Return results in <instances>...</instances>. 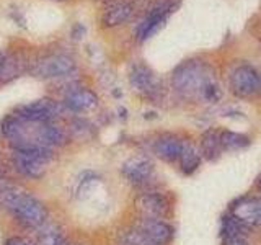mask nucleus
Here are the masks:
<instances>
[{
	"label": "nucleus",
	"mask_w": 261,
	"mask_h": 245,
	"mask_svg": "<svg viewBox=\"0 0 261 245\" xmlns=\"http://www.w3.org/2000/svg\"><path fill=\"white\" fill-rule=\"evenodd\" d=\"M171 85L179 96L190 102L217 103L222 98L214 72L201 61H186L178 65L171 77Z\"/></svg>",
	"instance_id": "1"
},
{
	"label": "nucleus",
	"mask_w": 261,
	"mask_h": 245,
	"mask_svg": "<svg viewBox=\"0 0 261 245\" xmlns=\"http://www.w3.org/2000/svg\"><path fill=\"white\" fill-rule=\"evenodd\" d=\"M21 74V61L18 56H5L0 67V84H7Z\"/></svg>",
	"instance_id": "20"
},
{
	"label": "nucleus",
	"mask_w": 261,
	"mask_h": 245,
	"mask_svg": "<svg viewBox=\"0 0 261 245\" xmlns=\"http://www.w3.org/2000/svg\"><path fill=\"white\" fill-rule=\"evenodd\" d=\"M179 7V0H155L144 20L139 23L136 30V36L139 41L149 39L153 33H157L167 23L170 15Z\"/></svg>",
	"instance_id": "3"
},
{
	"label": "nucleus",
	"mask_w": 261,
	"mask_h": 245,
	"mask_svg": "<svg viewBox=\"0 0 261 245\" xmlns=\"http://www.w3.org/2000/svg\"><path fill=\"white\" fill-rule=\"evenodd\" d=\"M256 188H258V191L261 193V177H259V180H258V183H256Z\"/></svg>",
	"instance_id": "26"
},
{
	"label": "nucleus",
	"mask_w": 261,
	"mask_h": 245,
	"mask_svg": "<svg viewBox=\"0 0 261 245\" xmlns=\"http://www.w3.org/2000/svg\"><path fill=\"white\" fill-rule=\"evenodd\" d=\"M232 93L240 98H255L261 95V74L251 65H240L230 76Z\"/></svg>",
	"instance_id": "5"
},
{
	"label": "nucleus",
	"mask_w": 261,
	"mask_h": 245,
	"mask_svg": "<svg viewBox=\"0 0 261 245\" xmlns=\"http://www.w3.org/2000/svg\"><path fill=\"white\" fill-rule=\"evenodd\" d=\"M121 172L130 185L142 186L150 182L153 175V163L147 157L139 155V157H133L122 163Z\"/></svg>",
	"instance_id": "10"
},
{
	"label": "nucleus",
	"mask_w": 261,
	"mask_h": 245,
	"mask_svg": "<svg viewBox=\"0 0 261 245\" xmlns=\"http://www.w3.org/2000/svg\"><path fill=\"white\" fill-rule=\"evenodd\" d=\"M61 106L53 100H36L33 103L21 105L15 110L13 114L20 116L28 121H36V122H54L57 118L61 116Z\"/></svg>",
	"instance_id": "7"
},
{
	"label": "nucleus",
	"mask_w": 261,
	"mask_h": 245,
	"mask_svg": "<svg viewBox=\"0 0 261 245\" xmlns=\"http://www.w3.org/2000/svg\"><path fill=\"white\" fill-rule=\"evenodd\" d=\"M230 216L247 227L261 226V198H242L235 201Z\"/></svg>",
	"instance_id": "11"
},
{
	"label": "nucleus",
	"mask_w": 261,
	"mask_h": 245,
	"mask_svg": "<svg viewBox=\"0 0 261 245\" xmlns=\"http://www.w3.org/2000/svg\"><path fill=\"white\" fill-rule=\"evenodd\" d=\"M134 206L142 217H155V219H162L170 209L168 200L159 191H147L139 194L134 201Z\"/></svg>",
	"instance_id": "8"
},
{
	"label": "nucleus",
	"mask_w": 261,
	"mask_h": 245,
	"mask_svg": "<svg viewBox=\"0 0 261 245\" xmlns=\"http://www.w3.org/2000/svg\"><path fill=\"white\" fill-rule=\"evenodd\" d=\"M136 229H139V231L149 237L150 240L157 242L160 245H165L167 242L171 240V237H173V227L168 223H165V220L155 219V217H141L137 220Z\"/></svg>",
	"instance_id": "12"
},
{
	"label": "nucleus",
	"mask_w": 261,
	"mask_h": 245,
	"mask_svg": "<svg viewBox=\"0 0 261 245\" xmlns=\"http://www.w3.org/2000/svg\"><path fill=\"white\" fill-rule=\"evenodd\" d=\"M247 231V226L237 220L233 216H224L222 219V229H220V235H222L224 242L232 239H243V234Z\"/></svg>",
	"instance_id": "19"
},
{
	"label": "nucleus",
	"mask_w": 261,
	"mask_h": 245,
	"mask_svg": "<svg viewBox=\"0 0 261 245\" xmlns=\"http://www.w3.org/2000/svg\"><path fill=\"white\" fill-rule=\"evenodd\" d=\"M0 204L28 229H41L47 223V211L44 204L13 185H8L5 190L0 191Z\"/></svg>",
	"instance_id": "2"
},
{
	"label": "nucleus",
	"mask_w": 261,
	"mask_h": 245,
	"mask_svg": "<svg viewBox=\"0 0 261 245\" xmlns=\"http://www.w3.org/2000/svg\"><path fill=\"white\" fill-rule=\"evenodd\" d=\"M4 245H31L27 239L23 237H8Z\"/></svg>",
	"instance_id": "23"
},
{
	"label": "nucleus",
	"mask_w": 261,
	"mask_h": 245,
	"mask_svg": "<svg viewBox=\"0 0 261 245\" xmlns=\"http://www.w3.org/2000/svg\"><path fill=\"white\" fill-rule=\"evenodd\" d=\"M38 239L35 245H64V239L61 235V231L54 226H43L39 229Z\"/></svg>",
	"instance_id": "21"
},
{
	"label": "nucleus",
	"mask_w": 261,
	"mask_h": 245,
	"mask_svg": "<svg viewBox=\"0 0 261 245\" xmlns=\"http://www.w3.org/2000/svg\"><path fill=\"white\" fill-rule=\"evenodd\" d=\"M179 168L185 175H191L198 170L201 163V154L196 151V147L190 142H185L183 151L179 154Z\"/></svg>",
	"instance_id": "17"
},
{
	"label": "nucleus",
	"mask_w": 261,
	"mask_h": 245,
	"mask_svg": "<svg viewBox=\"0 0 261 245\" xmlns=\"http://www.w3.org/2000/svg\"><path fill=\"white\" fill-rule=\"evenodd\" d=\"M64 105L67 106L70 111H75V113L92 111L98 106V98L92 90H88V88H75V90L72 88L67 92V95H65Z\"/></svg>",
	"instance_id": "13"
},
{
	"label": "nucleus",
	"mask_w": 261,
	"mask_h": 245,
	"mask_svg": "<svg viewBox=\"0 0 261 245\" xmlns=\"http://www.w3.org/2000/svg\"><path fill=\"white\" fill-rule=\"evenodd\" d=\"M185 141L173 134H165L159 137L153 144V152L163 162H175L179 159V154L183 151Z\"/></svg>",
	"instance_id": "15"
},
{
	"label": "nucleus",
	"mask_w": 261,
	"mask_h": 245,
	"mask_svg": "<svg viewBox=\"0 0 261 245\" xmlns=\"http://www.w3.org/2000/svg\"><path fill=\"white\" fill-rule=\"evenodd\" d=\"M4 59H5V54L0 51V67H2V64H4Z\"/></svg>",
	"instance_id": "25"
},
{
	"label": "nucleus",
	"mask_w": 261,
	"mask_h": 245,
	"mask_svg": "<svg viewBox=\"0 0 261 245\" xmlns=\"http://www.w3.org/2000/svg\"><path fill=\"white\" fill-rule=\"evenodd\" d=\"M134 15V5L126 0H114L103 12V23L106 27H119L127 23Z\"/></svg>",
	"instance_id": "14"
},
{
	"label": "nucleus",
	"mask_w": 261,
	"mask_h": 245,
	"mask_svg": "<svg viewBox=\"0 0 261 245\" xmlns=\"http://www.w3.org/2000/svg\"><path fill=\"white\" fill-rule=\"evenodd\" d=\"M12 163L21 175L30 177V178H41L47 172L49 160L44 159V157H41V155L31 154V152L13 151Z\"/></svg>",
	"instance_id": "9"
},
{
	"label": "nucleus",
	"mask_w": 261,
	"mask_h": 245,
	"mask_svg": "<svg viewBox=\"0 0 261 245\" xmlns=\"http://www.w3.org/2000/svg\"><path fill=\"white\" fill-rule=\"evenodd\" d=\"M119 243L121 245H160L157 242L150 240L149 237L144 235L139 229H129V231H124L119 235Z\"/></svg>",
	"instance_id": "22"
},
{
	"label": "nucleus",
	"mask_w": 261,
	"mask_h": 245,
	"mask_svg": "<svg viewBox=\"0 0 261 245\" xmlns=\"http://www.w3.org/2000/svg\"><path fill=\"white\" fill-rule=\"evenodd\" d=\"M220 144L224 151H240L250 145V137L235 131H220Z\"/></svg>",
	"instance_id": "18"
},
{
	"label": "nucleus",
	"mask_w": 261,
	"mask_h": 245,
	"mask_svg": "<svg viewBox=\"0 0 261 245\" xmlns=\"http://www.w3.org/2000/svg\"><path fill=\"white\" fill-rule=\"evenodd\" d=\"M129 82L139 95H142L149 100H159L162 95V84L159 77L155 76L150 67H147L145 64L137 62L133 65L129 74Z\"/></svg>",
	"instance_id": "6"
},
{
	"label": "nucleus",
	"mask_w": 261,
	"mask_h": 245,
	"mask_svg": "<svg viewBox=\"0 0 261 245\" xmlns=\"http://www.w3.org/2000/svg\"><path fill=\"white\" fill-rule=\"evenodd\" d=\"M225 245H250L245 239H232V240H225Z\"/></svg>",
	"instance_id": "24"
},
{
	"label": "nucleus",
	"mask_w": 261,
	"mask_h": 245,
	"mask_svg": "<svg viewBox=\"0 0 261 245\" xmlns=\"http://www.w3.org/2000/svg\"><path fill=\"white\" fill-rule=\"evenodd\" d=\"M222 144H220V133L214 129H209L201 137V155L206 160H217L222 154Z\"/></svg>",
	"instance_id": "16"
},
{
	"label": "nucleus",
	"mask_w": 261,
	"mask_h": 245,
	"mask_svg": "<svg viewBox=\"0 0 261 245\" xmlns=\"http://www.w3.org/2000/svg\"><path fill=\"white\" fill-rule=\"evenodd\" d=\"M77 69L75 61L67 54H46L33 64L31 72L39 79H61L73 74Z\"/></svg>",
	"instance_id": "4"
}]
</instances>
